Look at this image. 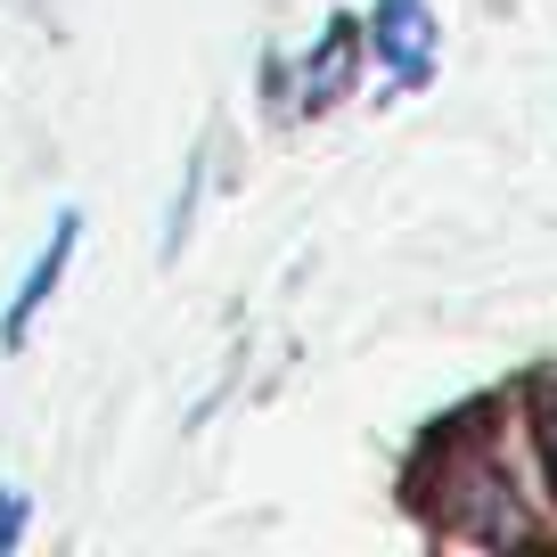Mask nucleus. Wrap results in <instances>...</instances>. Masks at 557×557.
Returning a JSON list of instances; mask_svg holds the SVG:
<instances>
[{
	"mask_svg": "<svg viewBox=\"0 0 557 557\" xmlns=\"http://www.w3.org/2000/svg\"><path fill=\"white\" fill-rule=\"evenodd\" d=\"M377 58L401 83H426V66H435V17H426V0H377Z\"/></svg>",
	"mask_w": 557,
	"mask_h": 557,
	"instance_id": "obj_1",
	"label": "nucleus"
},
{
	"mask_svg": "<svg viewBox=\"0 0 557 557\" xmlns=\"http://www.w3.org/2000/svg\"><path fill=\"white\" fill-rule=\"evenodd\" d=\"M352 66H361V34H352L345 17L329 25V34H320V50L304 58V83H296V107L304 115H320V107H336L352 90Z\"/></svg>",
	"mask_w": 557,
	"mask_h": 557,
	"instance_id": "obj_3",
	"label": "nucleus"
},
{
	"mask_svg": "<svg viewBox=\"0 0 557 557\" xmlns=\"http://www.w3.org/2000/svg\"><path fill=\"white\" fill-rule=\"evenodd\" d=\"M541 435H549V468H557V385L541 394Z\"/></svg>",
	"mask_w": 557,
	"mask_h": 557,
	"instance_id": "obj_4",
	"label": "nucleus"
},
{
	"mask_svg": "<svg viewBox=\"0 0 557 557\" xmlns=\"http://www.w3.org/2000/svg\"><path fill=\"white\" fill-rule=\"evenodd\" d=\"M74 238H83V213H58V230H50V246H41V262L25 271V287H17V304L0 312V345H25V329H34V312L50 304V287L66 278V262H74Z\"/></svg>",
	"mask_w": 557,
	"mask_h": 557,
	"instance_id": "obj_2",
	"label": "nucleus"
},
{
	"mask_svg": "<svg viewBox=\"0 0 557 557\" xmlns=\"http://www.w3.org/2000/svg\"><path fill=\"white\" fill-rule=\"evenodd\" d=\"M17 524H25V508L9 500V492H0V549H9V541H17Z\"/></svg>",
	"mask_w": 557,
	"mask_h": 557,
	"instance_id": "obj_5",
	"label": "nucleus"
}]
</instances>
